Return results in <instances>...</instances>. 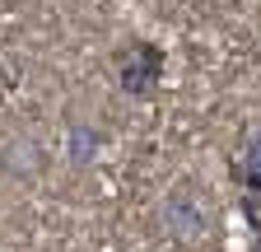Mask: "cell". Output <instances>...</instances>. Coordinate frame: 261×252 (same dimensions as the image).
Returning a JSON list of instances; mask_svg holds the SVG:
<instances>
[{"label": "cell", "instance_id": "cell-1", "mask_svg": "<svg viewBox=\"0 0 261 252\" xmlns=\"http://www.w3.org/2000/svg\"><path fill=\"white\" fill-rule=\"evenodd\" d=\"M163 66H168V52L149 38H130L117 52V84L130 98H149V93L163 84Z\"/></svg>", "mask_w": 261, "mask_h": 252}, {"label": "cell", "instance_id": "cell-2", "mask_svg": "<svg viewBox=\"0 0 261 252\" xmlns=\"http://www.w3.org/2000/svg\"><path fill=\"white\" fill-rule=\"evenodd\" d=\"M163 224L177 243H201L205 238V206H201V187L196 182H177L163 196Z\"/></svg>", "mask_w": 261, "mask_h": 252}, {"label": "cell", "instance_id": "cell-3", "mask_svg": "<svg viewBox=\"0 0 261 252\" xmlns=\"http://www.w3.org/2000/svg\"><path fill=\"white\" fill-rule=\"evenodd\" d=\"M42 168H47V149L33 140V136H10L5 145H0V178L33 182Z\"/></svg>", "mask_w": 261, "mask_h": 252}, {"label": "cell", "instance_id": "cell-4", "mask_svg": "<svg viewBox=\"0 0 261 252\" xmlns=\"http://www.w3.org/2000/svg\"><path fill=\"white\" fill-rule=\"evenodd\" d=\"M98 149H103V131L89 126V121H70V131H65V164L89 168L98 159Z\"/></svg>", "mask_w": 261, "mask_h": 252}, {"label": "cell", "instance_id": "cell-5", "mask_svg": "<svg viewBox=\"0 0 261 252\" xmlns=\"http://www.w3.org/2000/svg\"><path fill=\"white\" fill-rule=\"evenodd\" d=\"M233 178L247 187V192H261V126L243 140V154H238V168H233Z\"/></svg>", "mask_w": 261, "mask_h": 252}]
</instances>
